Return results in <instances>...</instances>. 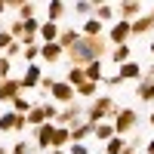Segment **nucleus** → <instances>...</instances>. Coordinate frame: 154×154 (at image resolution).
Segmentation results:
<instances>
[{
  "label": "nucleus",
  "instance_id": "f257e3e1",
  "mask_svg": "<svg viewBox=\"0 0 154 154\" xmlns=\"http://www.w3.org/2000/svg\"><path fill=\"white\" fill-rule=\"evenodd\" d=\"M105 53H108V40L105 37H80V40L68 49V62L74 68H83L89 62H102Z\"/></svg>",
  "mask_w": 154,
  "mask_h": 154
},
{
  "label": "nucleus",
  "instance_id": "f03ea898",
  "mask_svg": "<svg viewBox=\"0 0 154 154\" xmlns=\"http://www.w3.org/2000/svg\"><path fill=\"white\" fill-rule=\"evenodd\" d=\"M114 114H117L114 99H111V96H96V99H93V105L83 111V120H86L89 126H96V123H105L108 117H114Z\"/></svg>",
  "mask_w": 154,
  "mask_h": 154
},
{
  "label": "nucleus",
  "instance_id": "7ed1b4c3",
  "mask_svg": "<svg viewBox=\"0 0 154 154\" xmlns=\"http://www.w3.org/2000/svg\"><path fill=\"white\" fill-rule=\"evenodd\" d=\"M56 126H65V130H71V126L83 123V105L80 102H71V105H62L59 108V117L53 120Z\"/></svg>",
  "mask_w": 154,
  "mask_h": 154
},
{
  "label": "nucleus",
  "instance_id": "20e7f679",
  "mask_svg": "<svg viewBox=\"0 0 154 154\" xmlns=\"http://www.w3.org/2000/svg\"><path fill=\"white\" fill-rule=\"evenodd\" d=\"M136 123H139V114H136V108H117V114L111 117L114 136H123V133L136 130Z\"/></svg>",
  "mask_w": 154,
  "mask_h": 154
},
{
  "label": "nucleus",
  "instance_id": "39448f33",
  "mask_svg": "<svg viewBox=\"0 0 154 154\" xmlns=\"http://www.w3.org/2000/svg\"><path fill=\"white\" fill-rule=\"evenodd\" d=\"M49 96H53V102H59V105H71V102H77L74 86H68L65 80H56L53 86H49Z\"/></svg>",
  "mask_w": 154,
  "mask_h": 154
},
{
  "label": "nucleus",
  "instance_id": "423d86ee",
  "mask_svg": "<svg viewBox=\"0 0 154 154\" xmlns=\"http://www.w3.org/2000/svg\"><path fill=\"white\" fill-rule=\"evenodd\" d=\"M28 126V120H25V114H16V111H6L0 114V133H12V130H25Z\"/></svg>",
  "mask_w": 154,
  "mask_h": 154
},
{
  "label": "nucleus",
  "instance_id": "0eeeda50",
  "mask_svg": "<svg viewBox=\"0 0 154 154\" xmlns=\"http://www.w3.org/2000/svg\"><path fill=\"white\" fill-rule=\"evenodd\" d=\"M53 133H56V123H53V120H49V123H40V126H37V133H34V145L43 148V154L53 148Z\"/></svg>",
  "mask_w": 154,
  "mask_h": 154
},
{
  "label": "nucleus",
  "instance_id": "6e6552de",
  "mask_svg": "<svg viewBox=\"0 0 154 154\" xmlns=\"http://www.w3.org/2000/svg\"><path fill=\"white\" fill-rule=\"evenodd\" d=\"M40 80H43V68L37 65V62H34V65H28V68H25V74L19 77L22 89H34V86H40Z\"/></svg>",
  "mask_w": 154,
  "mask_h": 154
},
{
  "label": "nucleus",
  "instance_id": "1a4fd4ad",
  "mask_svg": "<svg viewBox=\"0 0 154 154\" xmlns=\"http://www.w3.org/2000/svg\"><path fill=\"white\" fill-rule=\"evenodd\" d=\"M126 40H130V22L117 19V22H114V28L108 31V43H114V46H123Z\"/></svg>",
  "mask_w": 154,
  "mask_h": 154
},
{
  "label": "nucleus",
  "instance_id": "9d476101",
  "mask_svg": "<svg viewBox=\"0 0 154 154\" xmlns=\"http://www.w3.org/2000/svg\"><path fill=\"white\" fill-rule=\"evenodd\" d=\"M16 96H22L19 77H6V80H0V102H12Z\"/></svg>",
  "mask_w": 154,
  "mask_h": 154
},
{
  "label": "nucleus",
  "instance_id": "9b49d317",
  "mask_svg": "<svg viewBox=\"0 0 154 154\" xmlns=\"http://www.w3.org/2000/svg\"><path fill=\"white\" fill-rule=\"evenodd\" d=\"M114 12H120L123 22H136L139 16H142V3H136V0H123V3L114 9Z\"/></svg>",
  "mask_w": 154,
  "mask_h": 154
},
{
  "label": "nucleus",
  "instance_id": "f8f14e48",
  "mask_svg": "<svg viewBox=\"0 0 154 154\" xmlns=\"http://www.w3.org/2000/svg\"><path fill=\"white\" fill-rule=\"evenodd\" d=\"M62 46L59 43H40V59L43 62H49V65H56V62H62Z\"/></svg>",
  "mask_w": 154,
  "mask_h": 154
},
{
  "label": "nucleus",
  "instance_id": "ddd939ff",
  "mask_svg": "<svg viewBox=\"0 0 154 154\" xmlns=\"http://www.w3.org/2000/svg\"><path fill=\"white\" fill-rule=\"evenodd\" d=\"M117 77L120 80H142V65L139 62H126V65H120V71H117Z\"/></svg>",
  "mask_w": 154,
  "mask_h": 154
},
{
  "label": "nucleus",
  "instance_id": "4468645a",
  "mask_svg": "<svg viewBox=\"0 0 154 154\" xmlns=\"http://www.w3.org/2000/svg\"><path fill=\"white\" fill-rule=\"evenodd\" d=\"M68 133H71V145H83L86 139L93 136V126H89V123L83 120V123H77V126H71Z\"/></svg>",
  "mask_w": 154,
  "mask_h": 154
},
{
  "label": "nucleus",
  "instance_id": "2eb2a0df",
  "mask_svg": "<svg viewBox=\"0 0 154 154\" xmlns=\"http://www.w3.org/2000/svg\"><path fill=\"white\" fill-rule=\"evenodd\" d=\"M59 25H53V22H40V31H37V37H40V43H56L59 40Z\"/></svg>",
  "mask_w": 154,
  "mask_h": 154
},
{
  "label": "nucleus",
  "instance_id": "dca6fc26",
  "mask_svg": "<svg viewBox=\"0 0 154 154\" xmlns=\"http://www.w3.org/2000/svg\"><path fill=\"white\" fill-rule=\"evenodd\" d=\"M77 40H80V31H74V28H62V31H59V40H56V43L62 46V53H68V49H71Z\"/></svg>",
  "mask_w": 154,
  "mask_h": 154
},
{
  "label": "nucleus",
  "instance_id": "f3484780",
  "mask_svg": "<svg viewBox=\"0 0 154 154\" xmlns=\"http://www.w3.org/2000/svg\"><path fill=\"white\" fill-rule=\"evenodd\" d=\"M65 12H68V6L62 3V0H53V3L46 6V22H53V25H59L62 19H65Z\"/></svg>",
  "mask_w": 154,
  "mask_h": 154
},
{
  "label": "nucleus",
  "instance_id": "a211bd4d",
  "mask_svg": "<svg viewBox=\"0 0 154 154\" xmlns=\"http://www.w3.org/2000/svg\"><path fill=\"white\" fill-rule=\"evenodd\" d=\"M93 139H99V142H111V139H114V126H111V120L96 123V126H93Z\"/></svg>",
  "mask_w": 154,
  "mask_h": 154
},
{
  "label": "nucleus",
  "instance_id": "6ab92c4d",
  "mask_svg": "<svg viewBox=\"0 0 154 154\" xmlns=\"http://www.w3.org/2000/svg\"><path fill=\"white\" fill-rule=\"evenodd\" d=\"M102 31H105V25L96 22V19H86L83 28H80V37H102Z\"/></svg>",
  "mask_w": 154,
  "mask_h": 154
},
{
  "label": "nucleus",
  "instance_id": "aec40b11",
  "mask_svg": "<svg viewBox=\"0 0 154 154\" xmlns=\"http://www.w3.org/2000/svg\"><path fill=\"white\" fill-rule=\"evenodd\" d=\"M83 77L89 83H99L102 77H105V74H102V62H89V65H83Z\"/></svg>",
  "mask_w": 154,
  "mask_h": 154
},
{
  "label": "nucleus",
  "instance_id": "412c9836",
  "mask_svg": "<svg viewBox=\"0 0 154 154\" xmlns=\"http://www.w3.org/2000/svg\"><path fill=\"white\" fill-rule=\"evenodd\" d=\"M68 142H71V133L65 130V126H56V133H53V148L65 151V148H68Z\"/></svg>",
  "mask_w": 154,
  "mask_h": 154
},
{
  "label": "nucleus",
  "instance_id": "4be33fe9",
  "mask_svg": "<svg viewBox=\"0 0 154 154\" xmlns=\"http://www.w3.org/2000/svg\"><path fill=\"white\" fill-rule=\"evenodd\" d=\"M136 96L142 99V102H154V80H139Z\"/></svg>",
  "mask_w": 154,
  "mask_h": 154
},
{
  "label": "nucleus",
  "instance_id": "5701e85b",
  "mask_svg": "<svg viewBox=\"0 0 154 154\" xmlns=\"http://www.w3.org/2000/svg\"><path fill=\"white\" fill-rule=\"evenodd\" d=\"M62 80H65L68 86H74V89H77V86H80V83L86 80V77H83V68H74V65H71V68H68V74L62 77Z\"/></svg>",
  "mask_w": 154,
  "mask_h": 154
},
{
  "label": "nucleus",
  "instance_id": "b1692460",
  "mask_svg": "<svg viewBox=\"0 0 154 154\" xmlns=\"http://www.w3.org/2000/svg\"><path fill=\"white\" fill-rule=\"evenodd\" d=\"M93 19H96V22H102V25H105L108 19H114V6H111V3H99V6L93 9Z\"/></svg>",
  "mask_w": 154,
  "mask_h": 154
},
{
  "label": "nucleus",
  "instance_id": "393cba45",
  "mask_svg": "<svg viewBox=\"0 0 154 154\" xmlns=\"http://www.w3.org/2000/svg\"><path fill=\"white\" fill-rule=\"evenodd\" d=\"M96 93H99V83H89V80H83L74 89V96H80V99H96Z\"/></svg>",
  "mask_w": 154,
  "mask_h": 154
},
{
  "label": "nucleus",
  "instance_id": "a878e982",
  "mask_svg": "<svg viewBox=\"0 0 154 154\" xmlns=\"http://www.w3.org/2000/svg\"><path fill=\"white\" fill-rule=\"evenodd\" d=\"M16 12H19L16 22H31V19H37V16H34V12H37V3H19Z\"/></svg>",
  "mask_w": 154,
  "mask_h": 154
},
{
  "label": "nucleus",
  "instance_id": "bb28decb",
  "mask_svg": "<svg viewBox=\"0 0 154 154\" xmlns=\"http://www.w3.org/2000/svg\"><path fill=\"white\" fill-rule=\"evenodd\" d=\"M123 148H126V139L123 136H114L111 142H105V154H123Z\"/></svg>",
  "mask_w": 154,
  "mask_h": 154
},
{
  "label": "nucleus",
  "instance_id": "cd10ccee",
  "mask_svg": "<svg viewBox=\"0 0 154 154\" xmlns=\"http://www.w3.org/2000/svg\"><path fill=\"white\" fill-rule=\"evenodd\" d=\"M111 59L117 62V65H126V62H130V43H123V46H114V49H111Z\"/></svg>",
  "mask_w": 154,
  "mask_h": 154
},
{
  "label": "nucleus",
  "instance_id": "c85d7f7f",
  "mask_svg": "<svg viewBox=\"0 0 154 154\" xmlns=\"http://www.w3.org/2000/svg\"><path fill=\"white\" fill-rule=\"evenodd\" d=\"M31 105H34V102H28L25 96H16V99H12V111H16V114H28Z\"/></svg>",
  "mask_w": 154,
  "mask_h": 154
},
{
  "label": "nucleus",
  "instance_id": "c756f323",
  "mask_svg": "<svg viewBox=\"0 0 154 154\" xmlns=\"http://www.w3.org/2000/svg\"><path fill=\"white\" fill-rule=\"evenodd\" d=\"M22 56L28 59V65H34V62L40 59V43H37V46H22Z\"/></svg>",
  "mask_w": 154,
  "mask_h": 154
},
{
  "label": "nucleus",
  "instance_id": "7c9ffc66",
  "mask_svg": "<svg viewBox=\"0 0 154 154\" xmlns=\"http://www.w3.org/2000/svg\"><path fill=\"white\" fill-rule=\"evenodd\" d=\"M93 9H96V3H89V0H80V3H74V12H77V16H89Z\"/></svg>",
  "mask_w": 154,
  "mask_h": 154
},
{
  "label": "nucleus",
  "instance_id": "2f4dec72",
  "mask_svg": "<svg viewBox=\"0 0 154 154\" xmlns=\"http://www.w3.org/2000/svg\"><path fill=\"white\" fill-rule=\"evenodd\" d=\"M31 151H34V145H31V142H16L9 154H31Z\"/></svg>",
  "mask_w": 154,
  "mask_h": 154
},
{
  "label": "nucleus",
  "instance_id": "473e14b6",
  "mask_svg": "<svg viewBox=\"0 0 154 154\" xmlns=\"http://www.w3.org/2000/svg\"><path fill=\"white\" fill-rule=\"evenodd\" d=\"M102 83H105L108 89H117V86H120L123 80H120V77H117V74H108V77H102Z\"/></svg>",
  "mask_w": 154,
  "mask_h": 154
},
{
  "label": "nucleus",
  "instance_id": "72a5a7b5",
  "mask_svg": "<svg viewBox=\"0 0 154 154\" xmlns=\"http://www.w3.org/2000/svg\"><path fill=\"white\" fill-rule=\"evenodd\" d=\"M9 68H12V65H9V59H6V56H0V80H6V77H9Z\"/></svg>",
  "mask_w": 154,
  "mask_h": 154
},
{
  "label": "nucleus",
  "instance_id": "f704fd0d",
  "mask_svg": "<svg viewBox=\"0 0 154 154\" xmlns=\"http://www.w3.org/2000/svg\"><path fill=\"white\" fill-rule=\"evenodd\" d=\"M19 53H22V43H19V40H12V43L6 46V59H16Z\"/></svg>",
  "mask_w": 154,
  "mask_h": 154
},
{
  "label": "nucleus",
  "instance_id": "c9c22d12",
  "mask_svg": "<svg viewBox=\"0 0 154 154\" xmlns=\"http://www.w3.org/2000/svg\"><path fill=\"white\" fill-rule=\"evenodd\" d=\"M9 43H12V34H9L6 28H0V49H6Z\"/></svg>",
  "mask_w": 154,
  "mask_h": 154
},
{
  "label": "nucleus",
  "instance_id": "e433bc0d",
  "mask_svg": "<svg viewBox=\"0 0 154 154\" xmlns=\"http://www.w3.org/2000/svg\"><path fill=\"white\" fill-rule=\"evenodd\" d=\"M68 154H89V151H86V145H71Z\"/></svg>",
  "mask_w": 154,
  "mask_h": 154
},
{
  "label": "nucleus",
  "instance_id": "4c0bfd02",
  "mask_svg": "<svg viewBox=\"0 0 154 154\" xmlns=\"http://www.w3.org/2000/svg\"><path fill=\"white\" fill-rule=\"evenodd\" d=\"M53 83H56V77H43V80H40V89H49Z\"/></svg>",
  "mask_w": 154,
  "mask_h": 154
},
{
  "label": "nucleus",
  "instance_id": "58836bf2",
  "mask_svg": "<svg viewBox=\"0 0 154 154\" xmlns=\"http://www.w3.org/2000/svg\"><path fill=\"white\" fill-rule=\"evenodd\" d=\"M142 80H154V65H151V68H148V71L142 74Z\"/></svg>",
  "mask_w": 154,
  "mask_h": 154
},
{
  "label": "nucleus",
  "instance_id": "ea45409f",
  "mask_svg": "<svg viewBox=\"0 0 154 154\" xmlns=\"http://www.w3.org/2000/svg\"><path fill=\"white\" fill-rule=\"evenodd\" d=\"M123 154H139V148H136V145H130V142H126V148H123Z\"/></svg>",
  "mask_w": 154,
  "mask_h": 154
},
{
  "label": "nucleus",
  "instance_id": "a19ab883",
  "mask_svg": "<svg viewBox=\"0 0 154 154\" xmlns=\"http://www.w3.org/2000/svg\"><path fill=\"white\" fill-rule=\"evenodd\" d=\"M46 154H68V151H59V148H49Z\"/></svg>",
  "mask_w": 154,
  "mask_h": 154
},
{
  "label": "nucleus",
  "instance_id": "79ce46f5",
  "mask_svg": "<svg viewBox=\"0 0 154 154\" xmlns=\"http://www.w3.org/2000/svg\"><path fill=\"white\" fill-rule=\"evenodd\" d=\"M148 154H154V139H151V142H148V148H145Z\"/></svg>",
  "mask_w": 154,
  "mask_h": 154
},
{
  "label": "nucleus",
  "instance_id": "37998d69",
  "mask_svg": "<svg viewBox=\"0 0 154 154\" xmlns=\"http://www.w3.org/2000/svg\"><path fill=\"white\" fill-rule=\"evenodd\" d=\"M148 123H151V126H154V111H151V117H148Z\"/></svg>",
  "mask_w": 154,
  "mask_h": 154
},
{
  "label": "nucleus",
  "instance_id": "c03bdc74",
  "mask_svg": "<svg viewBox=\"0 0 154 154\" xmlns=\"http://www.w3.org/2000/svg\"><path fill=\"white\" fill-rule=\"evenodd\" d=\"M151 53H154V37H151Z\"/></svg>",
  "mask_w": 154,
  "mask_h": 154
},
{
  "label": "nucleus",
  "instance_id": "a18cd8bd",
  "mask_svg": "<svg viewBox=\"0 0 154 154\" xmlns=\"http://www.w3.org/2000/svg\"><path fill=\"white\" fill-rule=\"evenodd\" d=\"M0 154H6V148H0Z\"/></svg>",
  "mask_w": 154,
  "mask_h": 154
}]
</instances>
